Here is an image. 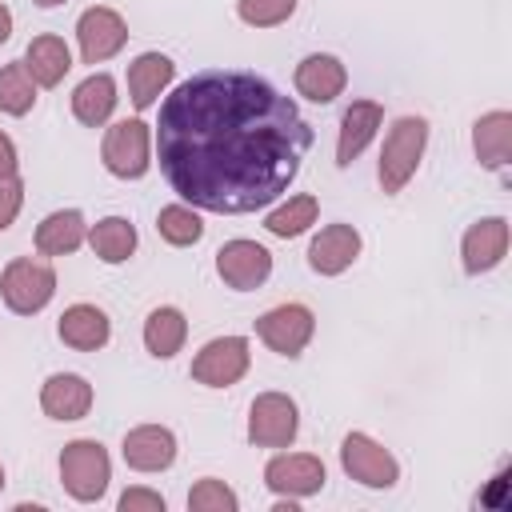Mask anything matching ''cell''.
Instances as JSON below:
<instances>
[{
  "label": "cell",
  "instance_id": "1",
  "mask_svg": "<svg viewBox=\"0 0 512 512\" xmlns=\"http://www.w3.org/2000/svg\"><path fill=\"white\" fill-rule=\"evenodd\" d=\"M316 132L272 80L208 68L176 84L152 128L172 192L200 212L244 216L288 192Z\"/></svg>",
  "mask_w": 512,
  "mask_h": 512
},
{
  "label": "cell",
  "instance_id": "2",
  "mask_svg": "<svg viewBox=\"0 0 512 512\" xmlns=\"http://www.w3.org/2000/svg\"><path fill=\"white\" fill-rule=\"evenodd\" d=\"M424 148H428V120L424 116H396L388 136H384L380 160H376V180L388 196L408 188V180L416 176V168L424 160Z\"/></svg>",
  "mask_w": 512,
  "mask_h": 512
},
{
  "label": "cell",
  "instance_id": "3",
  "mask_svg": "<svg viewBox=\"0 0 512 512\" xmlns=\"http://www.w3.org/2000/svg\"><path fill=\"white\" fill-rule=\"evenodd\" d=\"M60 484L76 504H100L112 484V456L100 440L80 436L60 448Z\"/></svg>",
  "mask_w": 512,
  "mask_h": 512
},
{
  "label": "cell",
  "instance_id": "4",
  "mask_svg": "<svg viewBox=\"0 0 512 512\" xmlns=\"http://www.w3.org/2000/svg\"><path fill=\"white\" fill-rule=\"evenodd\" d=\"M56 296V268L36 256H16L0 272V300L16 316H36Z\"/></svg>",
  "mask_w": 512,
  "mask_h": 512
},
{
  "label": "cell",
  "instance_id": "5",
  "mask_svg": "<svg viewBox=\"0 0 512 512\" xmlns=\"http://www.w3.org/2000/svg\"><path fill=\"white\" fill-rule=\"evenodd\" d=\"M100 160L116 180H140L152 168V128L140 116L112 120L100 140Z\"/></svg>",
  "mask_w": 512,
  "mask_h": 512
},
{
  "label": "cell",
  "instance_id": "6",
  "mask_svg": "<svg viewBox=\"0 0 512 512\" xmlns=\"http://www.w3.org/2000/svg\"><path fill=\"white\" fill-rule=\"evenodd\" d=\"M256 336L264 348H272L276 356H288L296 360L312 336H316V312L300 300H284V304H272L268 312L256 316Z\"/></svg>",
  "mask_w": 512,
  "mask_h": 512
},
{
  "label": "cell",
  "instance_id": "7",
  "mask_svg": "<svg viewBox=\"0 0 512 512\" xmlns=\"http://www.w3.org/2000/svg\"><path fill=\"white\" fill-rule=\"evenodd\" d=\"M252 368V344L248 336H212L200 344V352L192 356L188 376L204 388H232L248 376Z\"/></svg>",
  "mask_w": 512,
  "mask_h": 512
},
{
  "label": "cell",
  "instance_id": "8",
  "mask_svg": "<svg viewBox=\"0 0 512 512\" xmlns=\"http://www.w3.org/2000/svg\"><path fill=\"white\" fill-rule=\"evenodd\" d=\"M340 468L360 488H392L400 480V460L368 432H348L340 440Z\"/></svg>",
  "mask_w": 512,
  "mask_h": 512
},
{
  "label": "cell",
  "instance_id": "9",
  "mask_svg": "<svg viewBox=\"0 0 512 512\" xmlns=\"http://www.w3.org/2000/svg\"><path fill=\"white\" fill-rule=\"evenodd\" d=\"M300 436V408L288 392H260L248 404V440L256 448H292Z\"/></svg>",
  "mask_w": 512,
  "mask_h": 512
},
{
  "label": "cell",
  "instance_id": "10",
  "mask_svg": "<svg viewBox=\"0 0 512 512\" xmlns=\"http://www.w3.org/2000/svg\"><path fill=\"white\" fill-rule=\"evenodd\" d=\"M264 484L268 492L276 496H288V500H308L316 492H324L328 484V468L316 452H276L268 464H264Z\"/></svg>",
  "mask_w": 512,
  "mask_h": 512
},
{
  "label": "cell",
  "instance_id": "11",
  "mask_svg": "<svg viewBox=\"0 0 512 512\" xmlns=\"http://www.w3.org/2000/svg\"><path fill=\"white\" fill-rule=\"evenodd\" d=\"M124 44H128V24H124V16L116 8L92 4V8L80 12V20H76V48H80L84 64L96 68V64L120 56Z\"/></svg>",
  "mask_w": 512,
  "mask_h": 512
},
{
  "label": "cell",
  "instance_id": "12",
  "mask_svg": "<svg viewBox=\"0 0 512 512\" xmlns=\"http://www.w3.org/2000/svg\"><path fill=\"white\" fill-rule=\"evenodd\" d=\"M508 244H512L508 220L504 216H480L460 236V264H464V272L468 276H484V272L500 268L504 256H508Z\"/></svg>",
  "mask_w": 512,
  "mask_h": 512
},
{
  "label": "cell",
  "instance_id": "13",
  "mask_svg": "<svg viewBox=\"0 0 512 512\" xmlns=\"http://www.w3.org/2000/svg\"><path fill=\"white\" fill-rule=\"evenodd\" d=\"M216 272L232 292H256L272 276V252L248 236H236L220 244L216 252Z\"/></svg>",
  "mask_w": 512,
  "mask_h": 512
},
{
  "label": "cell",
  "instance_id": "14",
  "mask_svg": "<svg viewBox=\"0 0 512 512\" xmlns=\"http://www.w3.org/2000/svg\"><path fill=\"white\" fill-rule=\"evenodd\" d=\"M176 452H180V444H176V432H172L168 424H136V428H128L124 440H120L124 464H128L132 472H144V476L168 472V468L176 464Z\"/></svg>",
  "mask_w": 512,
  "mask_h": 512
},
{
  "label": "cell",
  "instance_id": "15",
  "mask_svg": "<svg viewBox=\"0 0 512 512\" xmlns=\"http://www.w3.org/2000/svg\"><path fill=\"white\" fill-rule=\"evenodd\" d=\"M360 248H364V236L356 232V224H344V220L324 224L308 244V268L316 276H340L360 260Z\"/></svg>",
  "mask_w": 512,
  "mask_h": 512
},
{
  "label": "cell",
  "instance_id": "16",
  "mask_svg": "<svg viewBox=\"0 0 512 512\" xmlns=\"http://www.w3.org/2000/svg\"><path fill=\"white\" fill-rule=\"evenodd\" d=\"M92 400H96V392H92L88 376H80V372H52L40 384V412L60 424L84 420L92 412Z\"/></svg>",
  "mask_w": 512,
  "mask_h": 512
},
{
  "label": "cell",
  "instance_id": "17",
  "mask_svg": "<svg viewBox=\"0 0 512 512\" xmlns=\"http://www.w3.org/2000/svg\"><path fill=\"white\" fill-rule=\"evenodd\" d=\"M292 84H296V92H300L304 100H312V104H332V100L344 96V88H348V68H344V60L332 56V52H308V56L296 64Z\"/></svg>",
  "mask_w": 512,
  "mask_h": 512
},
{
  "label": "cell",
  "instance_id": "18",
  "mask_svg": "<svg viewBox=\"0 0 512 512\" xmlns=\"http://www.w3.org/2000/svg\"><path fill=\"white\" fill-rule=\"evenodd\" d=\"M384 128V108L376 100H352L340 116V132H336V168H348Z\"/></svg>",
  "mask_w": 512,
  "mask_h": 512
},
{
  "label": "cell",
  "instance_id": "19",
  "mask_svg": "<svg viewBox=\"0 0 512 512\" xmlns=\"http://www.w3.org/2000/svg\"><path fill=\"white\" fill-rule=\"evenodd\" d=\"M128 100L136 112H148L164 92L168 84L176 80V60L164 56V52H140L132 64H128Z\"/></svg>",
  "mask_w": 512,
  "mask_h": 512
},
{
  "label": "cell",
  "instance_id": "20",
  "mask_svg": "<svg viewBox=\"0 0 512 512\" xmlns=\"http://www.w3.org/2000/svg\"><path fill=\"white\" fill-rule=\"evenodd\" d=\"M56 336H60L68 348H76V352H100V348L112 340V320H108L104 308L80 300V304H68V308L60 312Z\"/></svg>",
  "mask_w": 512,
  "mask_h": 512
},
{
  "label": "cell",
  "instance_id": "21",
  "mask_svg": "<svg viewBox=\"0 0 512 512\" xmlns=\"http://www.w3.org/2000/svg\"><path fill=\"white\" fill-rule=\"evenodd\" d=\"M472 152H476L480 168H488V172H504L508 168V160H512V112L508 108H492V112L476 116Z\"/></svg>",
  "mask_w": 512,
  "mask_h": 512
},
{
  "label": "cell",
  "instance_id": "22",
  "mask_svg": "<svg viewBox=\"0 0 512 512\" xmlns=\"http://www.w3.org/2000/svg\"><path fill=\"white\" fill-rule=\"evenodd\" d=\"M32 244L40 256H72L76 248L88 244V220L80 208H56L48 212L36 232H32Z\"/></svg>",
  "mask_w": 512,
  "mask_h": 512
},
{
  "label": "cell",
  "instance_id": "23",
  "mask_svg": "<svg viewBox=\"0 0 512 512\" xmlns=\"http://www.w3.org/2000/svg\"><path fill=\"white\" fill-rule=\"evenodd\" d=\"M20 64L28 68V76L36 80V88H56L72 72V48L64 44V36L44 32V36H32L28 40Z\"/></svg>",
  "mask_w": 512,
  "mask_h": 512
},
{
  "label": "cell",
  "instance_id": "24",
  "mask_svg": "<svg viewBox=\"0 0 512 512\" xmlns=\"http://www.w3.org/2000/svg\"><path fill=\"white\" fill-rule=\"evenodd\" d=\"M120 104V92H116V80L108 72H88L76 88H72V116L84 124V128H104L112 120Z\"/></svg>",
  "mask_w": 512,
  "mask_h": 512
},
{
  "label": "cell",
  "instance_id": "25",
  "mask_svg": "<svg viewBox=\"0 0 512 512\" xmlns=\"http://www.w3.org/2000/svg\"><path fill=\"white\" fill-rule=\"evenodd\" d=\"M144 348H148V356H156V360H172L180 348H184V340H188V316L176 308V304H160V308H152L148 316H144Z\"/></svg>",
  "mask_w": 512,
  "mask_h": 512
},
{
  "label": "cell",
  "instance_id": "26",
  "mask_svg": "<svg viewBox=\"0 0 512 512\" xmlns=\"http://www.w3.org/2000/svg\"><path fill=\"white\" fill-rule=\"evenodd\" d=\"M136 244H140V236H136V224H132L128 216H104V220L88 224V248H92V256L104 260V264H124V260H132Z\"/></svg>",
  "mask_w": 512,
  "mask_h": 512
},
{
  "label": "cell",
  "instance_id": "27",
  "mask_svg": "<svg viewBox=\"0 0 512 512\" xmlns=\"http://www.w3.org/2000/svg\"><path fill=\"white\" fill-rule=\"evenodd\" d=\"M316 220H320V200H316L312 192H296V196H288L284 204H276V208L264 216V228H268V236H276V240H296V236H304Z\"/></svg>",
  "mask_w": 512,
  "mask_h": 512
},
{
  "label": "cell",
  "instance_id": "28",
  "mask_svg": "<svg viewBox=\"0 0 512 512\" xmlns=\"http://www.w3.org/2000/svg\"><path fill=\"white\" fill-rule=\"evenodd\" d=\"M156 232H160V240L164 244H172V248H192V244H200V236H204V220H200V208H192V204H164L160 212H156Z\"/></svg>",
  "mask_w": 512,
  "mask_h": 512
},
{
  "label": "cell",
  "instance_id": "29",
  "mask_svg": "<svg viewBox=\"0 0 512 512\" xmlns=\"http://www.w3.org/2000/svg\"><path fill=\"white\" fill-rule=\"evenodd\" d=\"M36 80L28 76V68L20 60L0 68V112L4 116H28L36 108Z\"/></svg>",
  "mask_w": 512,
  "mask_h": 512
},
{
  "label": "cell",
  "instance_id": "30",
  "mask_svg": "<svg viewBox=\"0 0 512 512\" xmlns=\"http://www.w3.org/2000/svg\"><path fill=\"white\" fill-rule=\"evenodd\" d=\"M236 508H240L236 488L216 480V476L196 480L192 492H188V512H236Z\"/></svg>",
  "mask_w": 512,
  "mask_h": 512
},
{
  "label": "cell",
  "instance_id": "31",
  "mask_svg": "<svg viewBox=\"0 0 512 512\" xmlns=\"http://www.w3.org/2000/svg\"><path fill=\"white\" fill-rule=\"evenodd\" d=\"M300 0H236V16L248 28H280L296 16Z\"/></svg>",
  "mask_w": 512,
  "mask_h": 512
},
{
  "label": "cell",
  "instance_id": "32",
  "mask_svg": "<svg viewBox=\"0 0 512 512\" xmlns=\"http://www.w3.org/2000/svg\"><path fill=\"white\" fill-rule=\"evenodd\" d=\"M20 208H24V180L20 176L0 180V232H8L16 224Z\"/></svg>",
  "mask_w": 512,
  "mask_h": 512
},
{
  "label": "cell",
  "instance_id": "33",
  "mask_svg": "<svg viewBox=\"0 0 512 512\" xmlns=\"http://www.w3.org/2000/svg\"><path fill=\"white\" fill-rule=\"evenodd\" d=\"M116 508L120 512H164V496L152 492V488H144V484H136V488H124L120 492Z\"/></svg>",
  "mask_w": 512,
  "mask_h": 512
},
{
  "label": "cell",
  "instance_id": "34",
  "mask_svg": "<svg viewBox=\"0 0 512 512\" xmlns=\"http://www.w3.org/2000/svg\"><path fill=\"white\" fill-rule=\"evenodd\" d=\"M8 176H20V152H16L12 136L0 128V180H8Z\"/></svg>",
  "mask_w": 512,
  "mask_h": 512
},
{
  "label": "cell",
  "instance_id": "35",
  "mask_svg": "<svg viewBox=\"0 0 512 512\" xmlns=\"http://www.w3.org/2000/svg\"><path fill=\"white\" fill-rule=\"evenodd\" d=\"M12 40V8L0 0V44H8Z\"/></svg>",
  "mask_w": 512,
  "mask_h": 512
},
{
  "label": "cell",
  "instance_id": "36",
  "mask_svg": "<svg viewBox=\"0 0 512 512\" xmlns=\"http://www.w3.org/2000/svg\"><path fill=\"white\" fill-rule=\"evenodd\" d=\"M60 4H68V0H36V8H60Z\"/></svg>",
  "mask_w": 512,
  "mask_h": 512
},
{
  "label": "cell",
  "instance_id": "37",
  "mask_svg": "<svg viewBox=\"0 0 512 512\" xmlns=\"http://www.w3.org/2000/svg\"><path fill=\"white\" fill-rule=\"evenodd\" d=\"M0 492H4V464H0Z\"/></svg>",
  "mask_w": 512,
  "mask_h": 512
}]
</instances>
